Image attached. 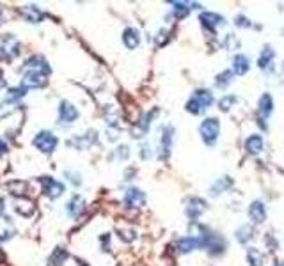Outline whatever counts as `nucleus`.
I'll return each instance as SVG.
<instances>
[{
	"label": "nucleus",
	"mask_w": 284,
	"mask_h": 266,
	"mask_svg": "<svg viewBox=\"0 0 284 266\" xmlns=\"http://www.w3.org/2000/svg\"><path fill=\"white\" fill-rule=\"evenodd\" d=\"M2 213H4V200L0 199V216H2Z\"/></svg>",
	"instance_id": "obj_37"
},
{
	"label": "nucleus",
	"mask_w": 284,
	"mask_h": 266,
	"mask_svg": "<svg viewBox=\"0 0 284 266\" xmlns=\"http://www.w3.org/2000/svg\"><path fill=\"white\" fill-rule=\"evenodd\" d=\"M124 208H128V210H137V208H142L146 202V195L142 190L139 188H128L126 190V194H124Z\"/></svg>",
	"instance_id": "obj_7"
},
{
	"label": "nucleus",
	"mask_w": 284,
	"mask_h": 266,
	"mask_svg": "<svg viewBox=\"0 0 284 266\" xmlns=\"http://www.w3.org/2000/svg\"><path fill=\"white\" fill-rule=\"evenodd\" d=\"M2 87H5V80L2 77H0V89H2Z\"/></svg>",
	"instance_id": "obj_38"
},
{
	"label": "nucleus",
	"mask_w": 284,
	"mask_h": 266,
	"mask_svg": "<svg viewBox=\"0 0 284 266\" xmlns=\"http://www.w3.org/2000/svg\"><path fill=\"white\" fill-rule=\"evenodd\" d=\"M59 119L61 123L71 124L78 119V110L77 107H73L69 101H61V107H59Z\"/></svg>",
	"instance_id": "obj_9"
},
{
	"label": "nucleus",
	"mask_w": 284,
	"mask_h": 266,
	"mask_svg": "<svg viewBox=\"0 0 284 266\" xmlns=\"http://www.w3.org/2000/svg\"><path fill=\"white\" fill-rule=\"evenodd\" d=\"M64 176H66L67 181H69V183H73L75 186H78V184L82 183V176L78 174V172H71V170H67V172Z\"/></svg>",
	"instance_id": "obj_29"
},
{
	"label": "nucleus",
	"mask_w": 284,
	"mask_h": 266,
	"mask_svg": "<svg viewBox=\"0 0 284 266\" xmlns=\"http://www.w3.org/2000/svg\"><path fill=\"white\" fill-rule=\"evenodd\" d=\"M283 69H284V67H283Z\"/></svg>",
	"instance_id": "obj_41"
},
{
	"label": "nucleus",
	"mask_w": 284,
	"mask_h": 266,
	"mask_svg": "<svg viewBox=\"0 0 284 266\" xmlns=\"http://www.w3.org/2000/svg\"><path fill=\"white\" fill-rule=\"evenodd\" d=\"M245 148H247L249 153H252V154L261 153V149H263V138L259 137V135H252V137H249L247 142H245Z\"/></svg>",
	"instance_id": "obj_19"
},
{
	"label": "nucleus",
	"mask_w": 284,
	"mask_h": 266,
	"mask_svg": "<svg viewBox=\"0 0 284 266\" xmlns=\"http://www.w3.org/2000/svg\"><path fill=\"white\" fill-rule=\"evenodd\" d=\"M96 140H98V133L94 132V130H89L87 133H84L80 137H75L71 140H67V146H71L75 149H87L93 144H96Z\"/></svg>",
	"instance_id": "obj_8"
},
{
	"label": "nucleus",
	"mask_w": 284,
	"mask_h": 266,
	"mask_svg": "<svg viewBox=\"0 0 284 266\" xmlns=\"http://www.w3.org/2000/svg\"><path fill=\"white\" fill-rule=\"evenodd\" d=\"M57 144H59V140H57V137L53 135L52 132H47V130H43V132H39L34 137V146H36L41 153H53L57 148Z\"/></svg>",
	"instance_id": "obj_4"
},
{
	"label": "nucleus",
	"mask_w": 284,
	"mask_h": 266,
	"mask_svg": "<svg viewBox=\"0 0 284 266\" xmlns=\"http://www.w3.org/2000/svg\"><path fill=\"white\" fill-rule=\"evenodd\" d=\"M272 59H274V51L267 48V50L261 53V57H259V61H258L259 67H261V69H267V67H268V64L272 62Z\"/></svg>",
	"instance_id": "obj_24"
},
{
	"label": "nucleus",
	"mask_w": 284,
	"mask_h": 266,
	"mask_svg": "<svg viewBox=\"0 0 284 266\" xmlns=\"http://www.w3.org/2000/svg\"><path fill=\"white\" fill-rule=\"evenodd\" d=\"M199 21H201V23L206 27V29H210V31H215L218 25H222V23H224V18H222V16L215 15V13H202V15L199 16Z\"/></svg>",
	"instance_id": "obj_11"
},
{
	"label": "nucleus",
	"mask_w": 284,
	"mask_h": 266,
	"mask_svg": "<svg viewBox=\"0 0 284 266\" xmlns=\"http://www.w3.org/2000/svg\"><path fill=\"white\" fill-rule=\"evenodd\" d=\"M21 15L25 16L27 21H31V23H39L45 18V13L39 7H36V5H25V7H21Z\"/></svg>",
	"instance_id": "obj_13"
},
{
	"label": "nucleus",
	"mask_w": 284,
	"mask_h": 266,
	"mask_svg": "<svg viewBox=\"0 0 284 266\" xmlns=\"http://www.w3.org/2000/svg\"><path fill=\"white\" fill-rule=\"evenodd\" d=\"M233 62H234V73L236 75H245L249 71V59L245 55H236Z\"/></svg>",
	"instance_id": "obj_22"
},
{
	"label": "nucleus",
	"mask_w": 284,
	"mask_h": 266,
	"mask_svg": "<svg viewBox=\"0 0 284 266\" xmlns=\"http://www.w3.org/2000/svg\"><path fill=\"white\" fill-rule=\"evenodd\" d=\"M67 259V250L62 247H55L48 257V266H62Z\"/></svg>",
	"instance_id": "obj_15"
},
{
	"label": "nucleus",
	"mask_w": 284,
	"mask_h": 266,
	"mask_svg": "<svg viewBox=\"0 0 284 266\" xmlns=\"http://www.w3.org/2000/svg\"><path fill=\"white\" fill-rule=\"evenodd\" d=\"M123 43L124 46L128 48V50H134V48H137L140 43V37H139V32H137V29H126V31L123 32Z\"/></svg>",
	"instance_id": "obj_14"
},
{
	"label": "nucleus",
	"mask_w": 284,
	"mask_h": 266,
	"mask_svg": "<svg viewBox=\"0 0 284 266\" xmlns=\"http://www.w3.org/2000/svg\"><path fill=\"white\" fill-rule=\"evenodd\" d=\"M231 77H233V73L231 71H224V73H220L217 77V85L218 87H226L227 83L231 82Z\"/></svg>",
	"instance_id": "obj_28"
},
{
	"label": "nucleus",
	"mask_w": 284,
	"mask_h": 266,
	"mask_svg": "<svg viewBox=\"0 0 284 266\" xmlns=\"http://www.w3.org/2000/svg\"><path fill=\"white\" fill-rule=\"evenodd\" d=\"M236 25L238 27H249V21L245 20V18H242V16H238V18H236Z\"/></svg>",
	"instance_id": "obj_36"
},
{
	"label": "nucleus",
	"mask_w": 284,
	"mask_h": 266,
	"mask_svg": "<svg viewBox=\"0 0 284 266\" xmlns=\"http://www.w3.org/2000/svg\"><path fill=\"white\" fill-rule=\"evenodd\" d=\"M47 73L37 71V69H27L25 75L21 77V87L23 89H37L47 85Z\"/></svg>",
	"instance_id": "obj_5"
},
{
	"label": "nucleus",
	"mask_w": 284,
	"mask_h": 266,
	"mask_svg": "<svg viewBox=\"0 0 284 266\" xmlns=\"http://www.w3.org/2000/svg\"><path fill=\"white\" fill-rule=\"evenodd\" d=\"M20 53V43L13 34L0 36V61H13Z\"/></svg>",
	"instance_id": "obj_2"
},
{
	"label": "nucleus",
	"mask_w": 284,
	"mask_h": 266,
	"mask_svg": "<svg viewBox=\"0 0 284 266\" xmlns=\"http://www.w3.org/2000/svg\"><path fill=\"white\" fill-rule=\"evenodd\" d=\"M84 206H85V202H84V199L80 197V195H73L71 200L66 204V211L67 215L73 216V218H77V216H80V213L84 211Z\"/></svg>",
	"instance_id": "obj_12"
},
{
	"label": "nucleus",
	"mask_w": 284,
	"mask_h": 266,
	"mask_svg": "<svg viewBox=\"0 0 284 266\" xmlns=\"http://www.w3.org/2000/svg\"><path fill=\"white\" fill-rule=\"evenodd\" d=\"M234 100H236L234 96H224L222 100H220V103H218V105H220V110H229Z\"/></svg>",
	"instance_id": "obj_31"
},
{
	"label": "nucleus",
	"mask_w": 284,
	"mask_h": 266,
	"mask_svg": "<svg viewBox=\"0 0 284 266\" xmlns=\"http://www.w3.org/2000/svg\"><path fill=\"white\" fill-rule=\"evenodd\" d=\"M25 91H27V89H23V87L9 89V92H7V103H15V101H18L20 98L25 96Z\"/></svg>",
	"instance_id": "obj_25"
},
{
	"label": "nucleus",
	"mask_w": 284,
	"mask_h": 266,
	"mask_svg": "<svg viewBox=\"0 0 284 266\" xmlns=\"http://www.w3.org/2000/svg\"><path fill=\"white\" fill-rule=\"evenodd\" d=\"M201 137L202 140L208 144V146H213V144L217 142V137H218V132H220V124H218V119L217 117H208L204 119L201 123Z\"/></svg>",
	"instance_id": "obj_3"
},
{
	"label": "nucleus",
	"mask_w": 284,
	"mask_h": 266,
	"mask_svg": "<svg viewBox=\"0 0 284 266\" xmlns=\"http://www.w3.org/2000/svg\"><path fill=\"white\" fill-rule=\"evenodd\" d=\"M249 215H251V218H252L254 222H258V224L265 222V218H267V211H265L263 202H259V200L252 202L251 208H249Z\"/></svg>",
	"instance_id": "obj_17"
},
{
	"label": "nucleus",
	"mask_w": 284,
	"mask_h": 266,
	"mask_svg": "<svg viewBox=\"0 0 284 266\" xmlns=\"http://www.w3.org/2000/svg\"><path fill=\"white\" fill-rule=\"evenodd\" d=\"M172 133L174 130L170 126H166L162 130V138H160V158H166L170 151V144H172Z\"/></svg>",
	"instance_id": "obj_10"
},
{
	"label": "nucleus",
	"mask_w": 284,
	"mask_h": 266,
	"mask_svg": "<svg viewBox=\"0 0 284 266\" xmlns=\"http://www.w3.org/2000/svg\"><path fill=\"white\" fill-rule=\"evenodd\" d=\"M13 110L15 108L11 107V103H0V119L7 117L9 114H13Z\"/></svg>",
	"instance_id": "obj_30"
},
{
	"label": "nucleus",
	"mask_w": 284,
	"mask_h": 266,
	"mask_svg": "<svg viewBox=\"0 0 284 266\" xmlns=\"http://www.w3.org/2000/svg\"><path fill=\"white\" fill-rule=\"evenodd\" d=\"M4 23V13H2V9H0V25Z\"/></svg>",
	"instance_id": "obj_39"
},
{
	"label": "nucleus",
	"mask_w": 284,
	"mask_h": 266,
	"mask_svg": "<svg viewBox=\"0 0 284 266\" xmlns=\"http://www.w3.org/2000/svg\"><path fill=\"white\" fill-rule=\"evenodd\" d=\"M7 151H9V146H7L4 140H0V156H4Z\"/></svg>",
	"instance_id": "obj_35"
},
{
	"label": "nucleus",
	"mask_w": 284,
	"mask_h": 266,
	"mask_svg": "<svg viewBox=\"0 0 284 266\" xmlns=\"http://www.w3.org/2000/svg\"><path fill=\"white\" fill-rule=\"evenodd\" d=\"M121 240H124V241H134L135 240V233L134 231H121Z\"/></svg>",
	"instance_id": "obj_33"
},
{
	"label": "nucleus",
	"mask_w": 284,
	"mask_h": 266,
	"mask_svg": "<svg viewBox=\"0 0 284 266\" xmlns=\"http://www.w3.org/2000/svg\"><path fill=\"white\" fill-rule=\"evenodd\" d=\"M249 263L252 266L263 265V256H261V252L256 250V249H251V250H249Z\"/></svg>",
	"instance_id": "obj_26"
},
{
	"label": "nucleus",
	"mask_w": 284,
	"mask_h": 266,
	"mask_svg": "<svg viewBox=\"0 0 284 266\" xmlns=\"http://www.w3.org/2000/svg\"><path fill=\"white\" fill-rule=\"evenodd\" d=\"M39 183H41L43 194L47 195V197H50V199H57V197H61L64 194V184L55 181L53 178L43 176V178H39Z\"/></svg>",
	"instance_id": "obj_6"
},
{
	"label": "nucleus",
	"mask_w": 284,
	"mask_h": 266,
	"mask_svg": "<svg viewBox=\"0 0 284 266\" xmlns=\"http://www.w3.org/2000/svg\"><path fill=\"white\" fill-rule=\"evenodd\" d=\"M275 266H281V265H275Z\"/></svg>",
	"instance_id": "obj_40"
},
{
	"label": "nucleus",
	"mask_w": 284,
	"mask_h": 266,
	"mask_svg": "<svg viewBox=\"0 0 284 266\" xmlns=\"http://www.w3.org/2000/svg\"><path fill=\"white\" fill-rule=\"evenodd\" d=\"M172 5H174V11L178 18H183V16L188 15V7H186L185 2H172Z\"/></svg>",
	"instance_id": "obj_27"
},
{
	"label": "nucleus",
	"mask_w": 284,
	"mask_h": 266,
	"mask_svg": "<svg viewBox=\"0 0 284 266\" xmlns=\"http://www.w3.org/2000/svg\"><path fill=\"white\" fill-rule=\"evenodd\" d=\"M7 190H9L11 195H15V197H23L25 195V190H27V183L25 181H21V179H16V181H11L7 184Z\"/></svg>",
	"instance_id": "obj_20"
},
{
	"label": "nucleus",
	"mask_w": 284,
	"mask_h": 266,
	"mask_svg": "<svg viewBox=\"0 0 284 266\" xmlns=\"http://www.w3.org/2000/svg\"><path fill=\"white\" fill-rule=\"evenodd\" d=\"M114 154H117L121 160H126V158H128V154H130L128 146H119V148L114 151ZM114 154H112V156H114Z\"/></svg>",
	"instance_id": "obj_32"
},
{
	"label": "nucleus",
	"mask_w": 284,
	"mask_h": 266,
	"mask_svg": "<svg viewBox=\"0 0 284 266\" xmlns=\"http://www.w3.org/2000/svg\"><path fill=\"white\" fill-rule=\"evenodd\" d=\"M212 103H213L212 92L206 91V89H199V91L194 92V96L188 100V103H186V110H188L190 114H194V116H199V114L204 112Z\"/></svg>",
	"instance_id": "obj_1"
},
{
	"label": "nucleus",
	"mask_w": 284,
	"mask_h": 266,
	"mask_svg": "<svg viewBox=\"0 0 284 266\" xmlns=\"http://www.w3.org/2000/svg\"><path fill=\"white\" fill-rule=\"evenodd\" d=\"M140 156H142L144 160H148L151 156V151H150V146H148V144L142 146V149H140Z\"/></svg>",
	"instance_id": "obj_34"
},
{
	"label": "nucleus",
	"mask_w": 284,
	"mask_h": 266,
	"mask_svg": "<svg viewBox=\"0 0 284 266\" xmlns=\"http://www.w3.org/2000/svg\"><path fill=\"white\" fill-rule=\"evenodd\" d=\"M206 210V202L201 199H190L188 200V206H186V215L190 218H197L202 211Z\"/></svg>",
	"instance_id": "obj_16"
},
{
	"label": "nucleus",
	"mask_w": 284,
	"mask_h": 266,
	"mask_svg": "<svg viewBox=\"0 0 284 266\" xmlns=\"http://www.w3.org/2000/svg\"><path fill=\"white\" fill-rule=\"evenodd\" d=\"M251 238H252V229H251L249 225H243L242 229L236 231V240L240 241V243H247Z\"/></svg>",
	"instance_id": "obj_23"
},
{
	"label": "nucleus",
	"mask_w": 284,
	"mask_h": 266,
	"mask_svg": "<svg viewBox=\"0 0 284 266\" xmlns=\"http://www.w3.org/2000/svg\"><path fill=\"white\" fill-rule=\"evenodd\" d=\"M197 247H199V241H197L194 236H186V238H181V240L178 241V250L183 252V254L192 252L194 249H197Z\"/></svg>",
	"instance_id": "obj_18"
},
{
	"label": "nucleus",
	"mask_w": 284,
	"mask_h": 266,
	"mask_svg": "<svg viewBox=\"0 0 284 266\" xmlns=\"http://www.w3.org/2000/svg\"><path fill=\"white\" fill-rule=\"evenodd\" d=\"M272 105H274V101H272V96L270 94H263L261 96V100H259V114L263 116V117H268L270 114H272Z\"/></svg>",
	"instance_id": "obj_21"
}]
</instances>
